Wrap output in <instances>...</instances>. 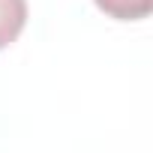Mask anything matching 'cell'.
<instances>
[{"mask_svg":"<svg viewBox=\"0 0 153 153\" xmlns=\"http://www.w3.org/2000/svg\"><path fill=\"white\" fill-rule=\"evenodd\" d=\"M27 24V0H0V48L12 45Z\"/></svg>","mask_w":153,"mask_h":153,"instance_id":"obj_1","label":"cell"},{"mask_svg":"<svg viewBox=\"0 0 153 153\" xmlns=\"http://www.w3.org/2000/svg\"><path fill=\"white\" fill-rule=\"evenodd\" d=\"M96 6L117 21H141L150 15L153 0H96Z\"/></svg>","mask_w":153,"mask_h":153,"instance_id":"obj_2","label":"cell"}]
</instances>
